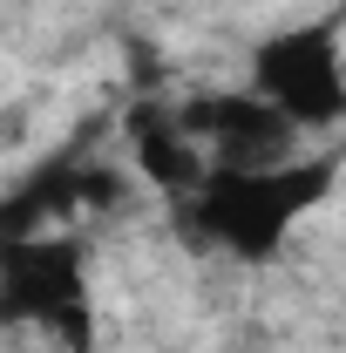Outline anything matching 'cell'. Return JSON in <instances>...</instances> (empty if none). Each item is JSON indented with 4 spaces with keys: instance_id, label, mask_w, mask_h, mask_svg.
Here are the masks:
<instances>
[{
    "instance_id": "cell-1",
    "label": "cell",
    "mask_w": 346,
    "mask_h": 353,
    "mask_svg": "<svg viewBox=\"0 0 346 353\" xmlns=\"http://www.w3.org/2000/svg\"><path fill=\"white\" fill-rule=\"evenodd\" d=\"M258 88H265V102H272L285 123H299V130L305 123H326L346 102L340 61H333L326 34H278V41L258 54Z\"/></svg>"
}]
</instances>
